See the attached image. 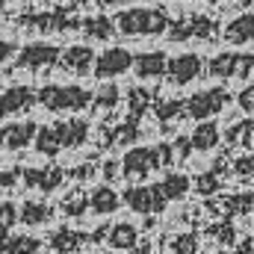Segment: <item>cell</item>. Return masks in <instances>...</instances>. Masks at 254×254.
<instances>
[{
	"label": "cell",
	"mask_w": 254,
	"mask_h": 254,
	"mask_svg": "<svg viewBox=\"0 0 254 254\" xmlns=\"http://www.w3.org/2000/svg\"><path fill=\"white\" fill-rule=\"evenodd\" d=\"M113 21L122 36H163L172 24V18L157 6H130L122 9Z\"/></svg>",
	"instance_id": "6da1fadb"
},
{
	"label": "cell",
	"mask_w": 254,
	"mask_h": 254,
	"mask_svg": "<svg viewBox=\"0 0 254 254\" xmlns=\"http://www.w3.org/2000/svg\"><path fill=\"white\" fill-rule=\"evenodd\" d=\"M92 92L83 86H42L36 101L48 113H80L92 104Z\"/></svg>",
	"instance_id": "7a4b0ae2"
},
{
	"label": "cell",
	"mask_w": 254,
	"mask_h": 254,
	"mask_svg": "<svg viewBox=\"0 0 254 254\" xmlns=\"http://www.w3.org/2000/svg\"><path fill=\"white\" fill-rule=\"evenodd\" d=\"M169 157V148L166 145H157V148H130L122 160V175L127 181H145L151 172H157Z\"/></svg>",
	"instance_id": "3957f363"
},
{
	"label": "cell",
	"mask_w": 254,
	"mask_h": 254,
	"mask_svg": "<svg viewBox=\"0 0 254 254\" xmlns=\"http://www.w3.org/2000/svg\"><path fill=\"white\" fill-rule=\"evenodd\" d=\"M133 68V54L127 51V48H107V51H101L98 57H95V68H92V74L98 77V80H116V77H122Z\"/></svg>",
	"instance_id": "277c9868"
},
{
	"label": "cell",
	"mask_w": 254,
	"mask_h": 254,
	"mask_svg": "<svg viewBox=\"0 0 254 254\" xmlns=\"http://www.w3.org/2000/svg\"><path fill=\"white\" fill-rule=\"evenodd\" d=\"M60 48L48 45V42H27L18 54H15V65L27 68V71H39V68H51L60 63Z\"/></svg>",
	"instance_id": "5b68a950"
},
{
	"label": "cell",
	"mask_w": 254,
	"mask_h": 254,
	"mask_svg": "<svg viewBox=\"0 0 254 254\" xmlns=\"http://www.w3.org/2000/svg\"><path fill=\"white\" fill-rule=\"evenodd\" d=\"M228 104V92L225 89H204L198 95H192L187 101V113L198 122H210L216 113H222Z\"/></svg>",
	"instance_id": "8992f818"
},
{
	"label": "cell",
	"mask_w": 254,
	"mask_h": 254,
	"mask_svg": "<svg viewBox=\"0 0 254 254\" xmlns=\"http://www.w3.org/2000/svg\"><path fill=\"white\" fill-rule=\"evenodd\" d=\"M122 201H125L133 213H157V210L166 207V201H163V195L157 190V184H151V187L148 184L127 187L125 195H122Z\"/></svg>",
	"instance_id": "52a82bcc"
},
{
	"label": "cell",
	"mask_w": 254,
	"mask_h": 254,
	"mask_svg": "<svg viewBox=\"0 0 254 254\" xmlns=\"http://www.w3.org/2000/svg\"><path fill=\"white\" fill-rule=\"evenodd\" d=\"M201 71H204V60H201L198 54H181V57L169 60L166 77H169V83H175V86H190V83H195V80L201 77Z\"/></svg>",
	"instance_id": "ba28073f"
},
{
	"label": "cell",
	"mask_w": 254,
	"mask_h": 254,
	"mask_svg": "<svg viewBox=\"0 0 254 254\" xmlns=\"http://www.w3.org/2000/svg\"><path fill=\"white\" fill-rule=\"evenodd\" d=\"M36 104V92L30 86H9L0 92V122L12 119L18 113H27Z\"/></svg>",
	"instance_id": "9c48e42d"
},
{
	"label": "cell",
	"mask_w": 254,
	"mask_h": 254,
	"mask_svg": "<svg viewBox=\"0 0 254 254\" xmlns=\"http://www.w3.org/2000/svg\"><path fill=\"white\" fill-rule=\"evenodd\" d=\"M169 57L163 51H145V54H133V74L139 80H160L166 77Z\"/></svg>",
	"instance_id": "30bf717a"
},
{
	"label": "cell",
	"mask_w": 254,
	"mask_h": 254,
	"mask_svg": "<svg viewBox=\"0 0 254 254\" xmlns=\"http://www.w3.org/2000/svg\"><path fill=\"white\" fill-rule=\"evenodd\" d=\"M95 51L89 45H68L63 54H60V65L71 74H89L95 68Z\"/></svg>",
	"instance_id": "8fae6325"
},
{
	"label": "cell",
	"mask_w": 254,
	"mask_h": 254,
	"mask_svg": "<svg viewBox=\"0 0 254 254\" xmlns=\"http://www.w3.org/2000/svg\"><path fill=\"white\" fill-rule=\"evenodd\" d=\"M254 68V60L249 57H237V54H222V57H213L210 60V74L213 77H246Z\"/></svg>",
	"instance_id": "7c38bea8"
},
{
	"label": "cell",
	"mask_w": 254,
	"mask_h": 254,
	"mask_svg": "<svg viewBox=\"0 0 254 254\" xmlns=\"http://www.w3.org/2000/svg\"><path fill=\"white\" fill-rule=\"evenodd\" d=\"M225 42L234 45V48H243V45H252L254 42V12H243L237 15L234 21H228V27L222 30Z\"/></svg>",
	"instance_id": "4fadbf2b"
},
{
	"label": "cell",
	"mask_w": 254,
	"mask_h": 254,
	"mask_svg": "<svg viewBox=\"0 0 254 254\" xmlns=\"http://www.w3.org/2000/svg\"><path fill=\"white\" fill-rule=\"evenodd\" d=\"M36 130H39V125H33V122H9V125L0 130V139H3V145H6V148L21 151V148L33 145Z\"/></svg>",
	"instance_id": "5bb4252c"
},
{
	"label": "cell",
	"mask_w": 254,
	"mask_h": 254,
	"mask_svg": "<svg viewBox=\"0 0 254 254\" xmlns=\"http://www.w3.org/2000/svg\"><path fill=\"white\" fill-rule=\"evenodd\" d=\"M57 133H60V142L63 148H80L86 139H89V122L80 119V116H71L65 122H57Z\"/></svg>",
	"instance_id": "9a60e30c"
},
{
	"label": "cell",
	"mask_w": 254,
	"mask_h": 254,
	"mask_svg": "<svg viewBox=\"0 0 254 254\" xmlns=\"http://www.w3.org/2000/svg\"><path fill=\"white\" fill-rule=\"evenodd\" d=\"M119 204H122V195L107 184H101V187H95L89 192V207H92L95 216H110V213L119 210Z\"/></svg>",
	"instance_id": "2e32d148"
},
{
	"label": "cell",
	"mask_w": 254,
	"mask_h": 254,
	"mask_svg": "<svg viewBox=\"0 0 254 254\" xmlns=\"http://www.w3.org/2000/svg\"><path fill=\"white\" fill-rule=\"evenodd\" d=\"M54 216V207H48L45 201H24L21 210H18V222L27 225V228H39V225H48Z\"/></svg>",
	"instance_id": "e0dca14e"
},
{
	"label": "cell",
	"mask_w": 254,
	"mask_h": 254,
	"mask_svg": "<svg viewBox=\"0 0 254 254\" xmlns=\"http://www.w3.org/2000/svg\"><path fill=\"white\" fill-rule=\"evenodd\" d=\"M219 139H222V133H219V125L216 122H201L190 133V145L195 151H213L219 145Z\"/></svg>",
	"instance_id": "ac0fdd59"
},
{
	"label": "cell",
	"mask_w": 254,
	"mask_h": 254,
	"mask_svg": "<svg viewBox=\"0 0 254 254\" xmlns=\"http://www.w3.org/2000/svg\"><path fill=\"white\" fill-rule=\"evenodd\" d=\"M107 243H110L113 249H119V252H130V249H136V243H139V231H136L133 225H127V222H119V225L110 228Z\"/></svg>",
	"instance_id": "d6986e66"
},
{
	"label": "cell",
	"mask_w": 254,
	"mask_h": 254,
	"mask_svg": "<svg viewBox=\"0 0 254 254\" xmlns=\"http://www.w3.org/2000/svg\"><path fill=\"white\" fill-rule=\"evenodd\" d=\"M33 145H36V151H39L42 157H57V154L63 151L60 133H57V127H54V125L39 127V130H36V139H33Z\"/></svg>",
	"instance_id": "ffe728a7"
},
{
	"label": "cell",
	"mask_w": 254,
	"mask_h": 254,
	"mask_svg": "<svg viewBox=\"0 0 254 254\" xmlns=\"http://www.w3.org/2000/svg\"><path fill=\"white\" fill-rule=\"evenodd\" d=\"M24 178H27V187H39L45 192H54L63 181V172L54 169V166L51 169H30V172H24Z\"/></svg>",
	"instance_id": "44dd1931"
},
{
	"label": "cell",
	"mask_w": 254,
	"mask_h": 254,
	"mask_svg": "<svg viewBox=\"0 0 254 254\" xmlns=\"http://www.w3.org/2000/svg\"><path fill=\"white\" fill-rule=\"evenodd\" d=\"M157 190L163 195V201L169 204V201L184 198V195L190 192V178H187V175H166V178L157 184Z\"/></svg>",
	"instance_id": "7402d4cb"
},
{
	"label": "cell",
	"mask_w": 254,
	"mask_h": 254,
	"mask_svg": "<svg viewBox=\"0 0 254 254\" xmlns=\"http://www.w3.org/2000/svg\"><path fill=\"white\" fill-rule=\"evenodd\" d=\"M80 27H83V33H86L89 39H104V42H107V39L116 36V21H113V18H101V15H98V18H86Z\"/></svg>",
	"instance_id": "603a6c76"
},
{
	"label": "cell",
	"mask_w": 254,
	"mask_h": 254,
	"mask_svg": "<svg viewBox=\"0 0 254 254\" xmlns=\"http://www.w3.org/2000/svg\"><path fill=\"white\" fill-rule=\"evenodd\" d=\"M42 249V243L30 234H18V237H9L3 246H0V254H36Z\"/></svg>",
	"instance_id": "cb8c5ba5"
},
{
	"label": "cell",
	"mask_w": 254,
	"mask_h": 254,
	"mask_svg": "<svg viewBox=\"0 0 254 254\" xmlns=\"http://www.w3.org/2000/svg\"><path fill=\"white\" fill-rule=\"evenodd\" d=\"M119 101H122V92H119V86H113V83H107L104 89H98V95L92 98L95 110H116Z\"/></svg>",
	"instance_id": "d4e9b609"
},
{
	"label": "cell",
	"mask_w": 254,
	"mask_h": 254,
	"mask_svg": "<svg viewBox=\"0 0 254 254\" xmlns=\"http://www.w3.org/2000/svg\"><path fill=\"white\" fill-rule=\"evenodd\" d=\"M18 225V207L9 201H0V231H12Z\"/></svg>",
	"instance_id": "484cf974"
},
{
	"label": "cell",
	"mask_w": 254,
	"mask_h": 254,
	"mask_svg": "<svg viewBox=\"0 0 254 254\" xmlns=\"http://www.w3.org/2000/svg\"><path fill=\"white\" fill-rule=\"evenodd\" d=\"M86 207H89V198H86V195H80V192H74V195L63 204V210L68 213V216H83V213H86Z\"/></svg>",
	"instance_id": "4316f807"
},
{
	"label": "cell",
	"mask_w": 254,
	"mask_h": 254,
	"mask_svg": "<svg viewBox=\"0 0 254 254\" xmlns=\"http://www.w3.org/2000/svg\"><path fill=\"white\" fill-rule=\"evenodd\" d=\"M234 172L240 178H254V154H243L237 163H234Z\"/></svg>",
	"instance_id": "83f0119b"
},
{
	"label": "cell",
	"mask_w": 254,
	"mask_h": 254,
	"mask_svg": "<svg viewBox=\"0 0 254 254\" xmlns=\"http://www.w3.org/2000/svg\"><path fill=\"white\" fill-rule=\"evenodd\" d=\"M237 104L243 113H254V83H249L240 95H237Z\"/></svg>",
	"instance_id": "f1b7e54d"
},
{
	"label": "cell",
	"mask_w": 254,
	"mask_h": 254,
	"mask_svg": "<svg viewBox=\"0 0 254 254\" xmlns=\"http://www.w3.org/2000/svg\"><path fill=\"white\" fill-rule=\"evenodd\" d=\"M12 54H15V45H12V42H6V39H0V63H6Z\"/></svg>",
	"instance_id": "f546056e"
},
{
	"label": "cell",
	"mask_w": 254,
	"mask_h": 254,
	"mask_svg": "<svg viewBox=\"0 0 254 254\" xmlns=\"http://www.w3.org/2000/svg\"><path fill=\"white\" fill-rule=\"evenodd\" d=\"M89 3H98V6H116V3H122V0H89Z\"/></svg>",
	"instance_id": "4dcf8cb0"
},
{
	"label": "cell",
	"mask_w": 254,
	"mask_h": 254,
	"mask_svg": "<svg viewBox=\"0 0 254 254\" xmlns=\"http://www.w3.org/2000/svg\"><path fill=\"white\" fill-rule=\"evenodd\" d=\"M130 254H151V249H130Z\"/></svg>",
	"instance_id": "1f68e13d"
},
{
	"label": "cell",
	"mask_w": 254,
	"mask_h": 254,
	"mask_svg": "<svg viewBox=\"0 0 254 254\" xmlns=\"http://www.w3.org/2000/svg\"><path fill=\"white\" fill-rule=\"evenodd\" d=\"M0 21H3V3H0Z\"/></svg>",
	"instance_id": "d6a6232c"
},
{
	"label": "cell",
	"mask_w": 254,
	"mask_h": 254,
	"mask_svg": "<svg viewBox=\"0 0 254 254\" xmlns=\"http://www.w3.org/2000/svg\"><path fill=\"white\" fill-rule=\"evenodd\" d=\"M0 3H6V0H0Z\"/></svg>",
	"instance_id": "836d02e7"
}]
</instances>
